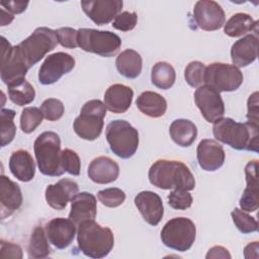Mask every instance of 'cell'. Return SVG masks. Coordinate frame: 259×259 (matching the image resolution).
<instances>
[{"label": "cell", "instance_id": "obj_1", "mask_svg": "<svg viewBox=\"0 0 259 259\" xmlns=\"http://www.w3.org/2000/svg\"><path fill=\"white\" fill-rule=\"evenodd\" d=\"M212 134L215 140L238 151L258 153L259 123L238 122L231 117H222L213 122Z\"/></svg>", "mask_w": 259, "mask_h": 259}, {"label": "cell", "instance_id": "obj_2", "mask_svg": "<svg viewBox=\"0 0 259 259\" xmlns=\"http://www.w3.org/2000/svg\"><path fill=\"white\" fill-rule=\"evenodd\" d=\"M148 177L151 184L160 189L189 191L195 187V179L189 168L176 160H157L150 167Z\"/></svg>", "mask_w": 259, "mask_h": 259}, {"label": "cell", "instance_id": "obj_3", "mask_svg": "<svg viewBox=\"0 0 259 259\" xmlns=\"http://www.w3.org/2000/svg\"><path fill=\"white\" fill-rule=\"evenodd\" d=\"M77 243L80 251L87 257L103 258L112 250L114 237L109 228L90 220L78 226Z\"/></svg>", "mask_w": 259, "mask_h": 259}, {"label": "cell", "instance_id": "obj_4", "mask_svg": "<svg viewBox=\"0 0 259 259\" xmlns=\"http://www.w3.org/2000/svg\"><path fill=\"white\" fill-rule=\"evenodd\" d=\"M33 150L40 173L53 177L64 174L61 163V139L57 133L49 131L38 135Z\"/></svg>", "mask_w": 259, "mask_h": 259}, {"label": "cell", "instance_id": "obj_5", "mask_svg": "<svg viewBox=\"0 0 259 259\" xmlns=\"http://www.w3.org/2000/svg\"><path fill=\"white\" fill-rule=\"evenodd\" d=\"M58 44L56 30L41 26L35 28L29 36L14 47L26 67L30 69L52 52Z\"/></svg>", "mask_w": 259, "mask_h": 259}, {"label": "cell", "instance_id": "obj_6", "mask_svg": "<svg viewBox=\"0 0 259 259\" xmlns=\"http://www.w3.org/2000/svg\"><path fill=\"white\" fill-rule=\"evenodd\" d=\"M105 138L113 154L121 159L133 157L139 147V133L128 121L114 119L105 131Z\"/></svg>", "mask_w": 259, "mask_h": 259}, {"label": "cell", "instance_id": "obj_7", "mask_svg": "<svg viewBox=\"0 0 259 259\" xmlns=\"http://www.w3.org/2000/svg\"><path fill=\"white\" fill-rule=\"evenodd\" d=\"M106 107L104 102L99 99L87 101L81 108L80 115L73 123L74 132L78 137L86 141H94L102 133Z\"/></svg>", "mask_w": 259, "mask_h": 259}, {"label": "cell", "instance_id": "obj_8", "mask_svg": "<svg viewBox=\"0 0 259 259\" xmlns=\"http://www.w3.org/2000/svg\"><path fill=\"white\" fill-rule=\"evenodd\" d=\"M77 42L83 51L105 58L114 56L121 47V39L116 33L93 28L78 29Z\"/></svg>", "mask_w": 259, "mask_h": 259}, {"label": "cell", "instance_id": "obj_9", "mask_svg": "<svg viewBox=\"0 0 259 259\" xmlns=\"http://www.w3.org/2000/svg\"><path fill=\"white\" fill-rule=\"evenodd\" d=\"M196 237V227L188 218H173L161 231L162 243L175 251L185 252L191 248Z\"/></svg>", "mask_w": 259, "mask_h": 259}, {"label": "cell", "instance_id": "obj_10", "mask_svg": "<svg viewBox=\"0 0 259 259\" xmlns=\"http://www.w3.org/2000/svg\"><path fill=\"white\" fill-rule=\"evenodd\" d=\"M243 79V73L235 65L215 62L205 67L204 84L218 92H232L239 89Z\"/></svg>", "mask_w": 259, "mask_h": 259}, {"label": "cell", "instance_id": "obj_11", "mask_svg": "<svg viewBox=\"0 0 259 259\" xmlns=\"http://www.w3.org/2000/svg\"><path fill=\"white\" fill-rule=\"evenodd\" d=\"M74 67L75 59L67 53L57 52L49 55L38 70V82L42 85L54 84Z\"/></svg>", "mask_w": 259, "mask_h": 259}, {"label": "cell", "instance_id": "obj_12", "mask_svg": "<svg viewBox=\"0 0 259 259\" xmlns=\"http://www.w3.org/2000/svg\"><path fill=\"white\" fill-rule=\"evenodd\" d=\"M194 101L207 122L213 123L224 117L225 104L220 92L208 85L199 86L194 92Z\"/></svg>", "mask_w": 259, "mask_h": 259}, {"label": "cell", "instance_id": "obj_13", "mask_svg": "<svg viewBox=\"0 0 259 259\" xmlns=\"http://www.w3.org/2000/svg\"><path fill=\"white\" fill-rule=\"evenodd\" d=\"M1 48L2 57L0 73L2 82L9 85L16 80L25 78L29 69L16 52L15 47H12L4 36H1Z\"/></svg>", "mask_w": 259, "mask_h": 259}, {"label": "cell", "instance_id": "obj_14", "mask_svg": "<svg viewBox=\"0 0 259 259\" xmlns=\"http://www.w3.org/2000/svg\"><path fill=\"white\" fill-rule=\"evenodd\" d=\"M193 19L200 29L213 31L224 26L226 15L224 9L218 2L200 0L194 5Z\"/></svg>", "mask_w": 259, "mask_h": 259}, {"label": "cell", "instance_id": "obj_15", "mask_svg": "<svg viewBox=\"0 0 259 259\" xmlns=\"http://www.w3.org/2000/svg\"><path fill=\"white\" fill-rule=\"evenodd\" d=\"M122 0H94L81 1L84 13L97 25H103L113 20L120 13Z\"/></svg>", "mask_w": 259, "mask_h": 259}, {"label": "cell", "instance_id": "obj_16", "mask_svg": "<svg viewBox=\"0 0 259 259\" xmlns=\"http://www.w3.org/2000/svg\"><path fill=\"white\" fill-rule=\"evenodd\" d=\"M196 158L202 170L213 172L224 165L226 154L223 146L217 141L204 139L196 148Z\"/></svg>", "mask_w": 259, "mask_h": 259}, {"label": "cell", "instance_id": "obj_17", "mask_svg": "<svg viewBox=\"0 0 259 259\" xmlns=\"http://www.w3.org/2000/svg\"><path fill=\"white\" fill-rule=\"evenodd\" d=\"M79 186L71 179H61L55 184L47 186L45 196L48 204L58 210L64 209L69 201L78 194Z\"/></svg>", "mask_w": 259, "mask_h": 259}, {"label": "cell", "instance_id": "obj_18", "mask_svg": "<svg viewBox=\"0 0 259 259\" xmlns=\"http://www.w3.org/2000/svg\"><path fill=\"white\" fill-rule=\"evenodd\" d=\"M49 242L57 249H65L71 245L76 235V225L65 218H55L46 226Z\"/></svg>", "mask_w": 259, "mask_h": 259}, {"label": "cell", "instance_id": "obj_19", "mask_svg": "<svg viewBox=\"0 0 259 259\" xmlns=\"http://www.w3.org/2000/svg\"><path fill=\"white\" fill-rule=\"evenodd\" d=\"M135 204L146 223L157 226L164 214L163 201L156 192L145 190L139 192L135 197Z\"/></svg>", "mask_w": 259, "mask_h": 259}, {"label": "cell", "instance_id": "obj_20", "mask_svg": "<svg viewBox=\"0 0 259 259\" xmlns=\"http://www.w3.org/2000/svg\"><path fill=\"white\" fill-rule=\"evenodd\" d=\"M245 176L247 186L243 191L239 204L242 210L253 212L259 206V191H258V161L252 160L245 166Z\"/></svg>", "mask_w": 259, "mask_h": 259}, {"label": "cell", "instance_id": "obj_21", "mask_svg": "<svg viewBox=\"0 0 259 259\" xmlns=\"http://www.w3.org/2000/svg\"><path fill=\"white\" fill-rule=\"evenodd\" d=\"M258 57V36L256 33L246 34L236 40L231 48V59L236 67H247Z\"/></svg>", "mask_w": 259, "mask_h": 259}, {"label": "cell", "instance_id": "obj_22", "mask_svg": "<svg viewBox=\"0 0 259 259\" xmlns=\"http://www.w3.org/2000/svg\"><path fill=\"white\" fill-rule=\"evenodd\" d=\"M87 174L88 177L97 184H108L117 179L119 166L111 158L99 156L90 162Z\"/></svg>", "mask_w": 259, "mask_h": 259}, {"label": "cell", "instance_id": "obj_23", "mask_svg": "<svg viewBox=\"0 0 259 259\" xmlns=\"http://www.w3.org/2000/svg\"><path fill=\"white\" fill-rule=\"evenodd\" d=\"M0 202L2 219L11 215L22 204V193L19 185L3 174L0 178Z\"/></svg>", "mask_w": 259, "mask_h": 259}, {"label": "cell", "instance_id": "obj_24", "mask_svg": "<svg viewBox=\"0 0 259 259\" xmlns=\"http://www.w3.org/2000/svg\"><path fill=\"white\" fill-rule=\"evenodd\" d=\"M97 213V204L95 196L90 192H80L71 201L69 219L79 226L85 221L94 220Z\"/></svg>", "mask_w": 259, "mask_h": 259}, {"label": "cell", "instance_id": "obj_25", "mask_svg": "<svg viewBox=\"0 0 259 259\" xmlns=\"http://www.w3.org/2000/svg\"><path fill=\"white\" fill-rule=\"evenodd\" d=\"M134 91L123 84H113L104 93V104L106 109L113 113L125 112L133 101Z\"/></svg>", "mask_w": 259, "mask_h": 259}, {"label": "cell", "instance_id": "obj_26", "mask_svg": "<svg viewBox=\"0 0 259 259\" xmlns=\"http://www.w3.org/2000/svg\"><path fill=\"white\" fill-rule=\"evenodd\" d=\"M9 169L12 175L22 182H28L35 175V163L26 150L14 151L9 158Z\"/></svg>", "mask_w": 259, "mask_h": 259}, {"label": "cell", "instance_id": "obj_27", "mask_svg": "<svg viewBox=\"0 0 259 259\" xmlns=\"http://www.w3.org/2000/svg\"><path fill=\"white\" fill-rule=\"evenodd\" d=\"M136 104L142 113L153 118L163 116L167 110L166 99L161 94L154 91L141 93L136 100Z\"/></svg>", "mask_w": 259, "mask_h": 259}, {"label": "cell", "instance_id": "obj_28", "mask_svg": "<svg viewBox=\"0 0 259 259\" xmlns=\"http://www.w3.org/2000/svg\"><path fill=\"white\" fill-rule=\"evenodd\" d=\"M115 66L120 75L127 79H136L142 73L143 60L141 55L132 49L122 51L115 60Z\"/></svg>", "mask_w": 259, "mask_h": 259}, {"label": "cell", "instance_id": "obj_29", "mask_svg": "<svg viewBox=\"0 0 259 259\" xmlns=\"http://www.w3.org/2000/svg\"><path fill=\"white\" fill-rule=\"evenodd\" d=\"M172 141L183 148L191 146L197 137V127L189 119L178 118L172 121L169 127Z\"/></svg>", "mask_w": 259, "mask_h": 259}, {"label": "cell", "instance_id": "obj_30", "mask_svg": "<svg viewBox=\"0 0 259 259\" xmlns=\"http://www.w3.org/2000/svg\"><path fill=\"white\" fill-rule=\"evenodd\" d=\"M254 31L257 34L258 21L254 20L251 15L243 12L232 15L224 24V32L230 37H238Z\"/></svg>", "mask_w": 259, "mask_h": 259}, {"label": "cell", "instance_id": "obj_31", "mask_svg": "<svg viewBox=\"0 0 259 259\" xmlns=\"http://www.w3.org/2000/svg\"><path fill=\"white\" fill-rule=\"evenodd\" d=\"M7 91L9 99L18 106L27 105L35 98L34 88L25 78L16 80L7 85Z\"/></svg>", "mask_w": 259, "mask_h": 259}, {"label": "cell", "instance_id": "obj_32", "mask_svg": "<svg viewBox=\"0 0 259 259\" xmlns=\"http://www.w3.org/2000/svg\"><path fill=\"white\" fill-rule=\"evenodd\" d=\"M176 79V73L173 66L167 62H158L152 67L151 80L157 88L170 89Z\"/></svg>", "mask_w": 259, "mask_h": 259}, {"label": "cell", "instance_id": "obj_33", "mask_svg": "<svg viewBox=\"0 0 259 259\" xmlns=\"http://www.w3.org/2000/svg\"><path fill=\"white\" fill-rule=\"evenodd\" d=\"M28 257L32 259L46 258L51 253V248L49 245V239L47 237L46 231L41 227H35L31 233L28 249Z\"/></svg>", "mask_w": 259, "mask_h": 259}, {"label": "cell", "instance_id": "obj_34", "mask_svg": "<svg viewBox=\"0 0 259 259\" xmlns=\"http://www.w3.org/2000/svg\"><path fill=\"white\" fill-rule=\"evenodd\" d=\"M15 111L9 108H2L0 112V136L1 147L10 144L15 138L16 125L14 124Z\"/></svg>", "mask_w": 259, "mask_h": 259}, {"label": "cell", "instance_id": "obj_35", "mask_svg": "<svg viewBox=\"0 0 259 259\" xmlns=\"http://www.w3.org/2000/svg\"><path fill=\"white\" fill-rule=\"evenodd\" d=\"M44 114L41 110L34 106L24 107L20 115V128L25 134H30L42 122Z\"/></svg>", "mask_w": 259, "mask_h": 259}, {"label": "cell", "instance_id": "obj_36", "mask_svg": "<svg viewBox=\"0 0 259 259\" xmlns=\"http://www.w3.org/2000/svg\"><path fill=\"white\" fill-rule=\"evenodd\" d=\"M231 215L233 223L241 233L250 234L257 232L258 222L255 218L251 217L247 211L236 207L231 212Z\"/></svg>", "mask_w": 259, "mask_h": 259}, {"label": "cell", "instance_id": "obj_37", "mask_svg": "<svg viewBox=\"0 0 259 259\" xmlns=\"http://www.w3.org/2000/svg\"><path fill=\"white\" fill-rule=\"evenodd\" d=\"M204 73L205 65L199 61H192L184 70V78L189 86L198 88L204 84Z\"/></svg>", "mask_w": 259, "mask_h": 259}, {"label": "cell", "instance_id": "obj_38", "mask_svg": "<svg viewBox=\"0 0 259 259\" xmlns=\"http://www.w3.org/2000/svg\"><path fill=\"white\" fill-rule=\"evenodd\" d=\"M98 200L107 207H117L125 200V193L117 187L105 188L97 193Z\"/></svg>", "mask_w": 259, "mask_h": 259}, {"label": "cell", "instance_id": "obj_39", "mask_svg": "<svg viewBox=\"0 0 259 259\" xmlns=\"http://www.w3.org/2000/svg\"><path fill=\"white\" fill-rule=\"evenodd\" d=\"M40 110L46 119L49 121H56L63 116L65 107L61 100L57 98H48L41 103Z\"/></svg>", "mask_w": 259, "mask_h": 259}, {"label": "cell", "instance_id": "obj_40", "mask_svg": "<svg viewBox=\"0 0 259 259\" xmlns=\"http://www.w3.org/2000/svg\"><path fill=\"white\" fill-rule=\"evenodd\" d=\"M61 163L65 172L78 176L80 174L81 162L78 154L71 149H64L61 153Z\"/></svg>", "mask_w": 259, "mask_h": 259}, {"label": "cell", "instance_id": "obj_41", "mask_svg": "<svg viewBox=\"0 0 259 259\" xmlns=\"http://www.w3.org/2000/svg\"><path fill=\"white\" fill-rule=\"evenodd\" d=\"M168 203L174 209H187L191 206L193 198L192 195L183 189H174L168 194Z\"/></svg>", "mask_w": 259, "mask_h": 259}, {"label": "cell", "instance_id": "obj_42", "mask_svg": "<svg viewBox=\"0 0 259 259\" xmlns=\"http://www.w3.org/2000/svg\"><path fill=\"white\" fill-rule=\"evenodd\" d=\"M138 22V15L136 12L122 11L113 19L112 27L121 30V31H130L134 29Z\"/></svg>", "mask_w": 259, "mask_h": 259}, {"label": "cell", "instance_id": "obj_43", "mask_svg": "<svg viewBox=\"0 0 259 259\" xmlns=\"http://www.w3.org/2000/svg\"><path fill=\"white\" fill-rule=\"evenodd\" d=\"M58 42L67 49H75L78 47L77 36L78 30L72 27H61L56 30Z\"/></svg>", "mask_w": 259, "mask_h": 259}, {"label": "cell", "instance_id": "obj_44", "mask_svg": "<svg viewBox=\"0 0 259 259\" xmlns=\"http://www.w3.org/2000/svg\"><path fill=\"white\" fill-rule=\"evenodd\" d=\"M1 249H0V257L1 258H22V250L21 247L12 242H7L1 240Z\"/></svg>", "mask_w": 259, "mask_h": 259}, {"label": "cell", "instance_id": "obj_45", "mask_svg": "<svg viewBox=\"0 0 259 259\" xmlns=\"http://www.w3.org/2000/svg\"><path fill=\"white\" fill-rule=\"evenodd\" d=\"M247 118L248 121L257 122L258 119V92H254L249 96L247 101Z\"/></svg>", "mask_w": 259, "mask_h": 259}, {"label": "cell", "instance_id": "obj_46", "mask_svg": "<svg viewBox=\"0 0 259 259\" xmlns=\"http://www.w3.org/2000/svg\"><path fill=\"white\" fill-rule=\"evenodd\" d=\"M28 1H7L1 2L0 5L11 14H19L25 11L28 6Z\"/></svg>", "mask_w": 259, "mask_h": 259}, {"label": "cell", "instance_id": "obj_47", "mask_svg": "<svg viewBox=\"0 0 259 259\" xmlns=\"http://www.w3.org/2000/svg\"><path fill=\"white\" fill-rule=\"evenodd\" d=\"M232 256L229 252L228 249H226L225 247L223 246H213L211 247L206 255H205V258L206 259H209V258H225V259H230Z\"/></svg>", "mask_w": 259, "mask_h": 259}, {"label": "cell", "instance_id": "obj_48", "mask_svg": "<svg viewBox=\"0 0 259 259\" xmlns=\"http://www.w3.org/2000/svg\"><path fill=\"white\" fill-rule=\"evenodd\" d=\"M258 250H259V244L258 242H252L249 243L245 249H244V256L246 259H250L252 258V253H254V255L256 256V258H258Z\"/></svg>", "mask_w": 259, "mask_h": 259}, {"label": "cell", "instance_id": "obj_49", "mask_svg": "<svg viewBox=\"0 0 259 259\" xmlns=\"http://www.w3.org/2000/svg\"><path fill=\"white\" fill-rule=\"evenodd\" d=\"M1 13H2V16H1V26L10 24L11 21L13 20V18H14L13 14H11L9 12H6V10L4 8L1 9Z\"/></svg>", "mask_w": 259, "mask_h": 259}]
</instances>
